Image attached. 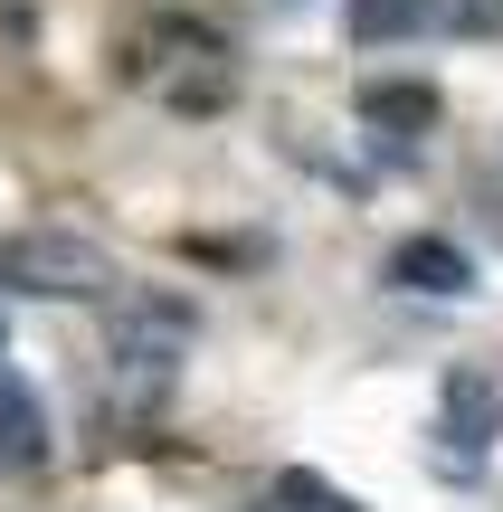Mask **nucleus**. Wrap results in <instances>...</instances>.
Returning <instances> with one entry per match:
<instances>
[{"label":"nucleus","mask_w":503,"mask_h":512,"mask_svg":"<svg viewBox=\"0 0 503 512\" xmlns=\"http://www.w3.org/2000/svg\"><path fill=\"white\" fill-rule=\"evenodd\" d=\"M10 275H19L29 294H57V304H95V294L124 285L114 256L86 247V238H19V247H10Z\"/></svg>","instance_id":"obj_1"},{"label":"nucleus","mask_w":503,"mask_h":512,"mask_svg":"<svg viewBox=\"0 0 503 512\" xmlns=\"http://www.w3.org/2000/svg\"><path fill=\"white\" fill-rule=\"evenodd\" d=\"M190 351V313L162 304V294H124V323H114V370H133V380L162 389L171 370H181Z\"/></svg>","instance_id":"obj_2"},{"label":"nucleus","mask_w":503,"mask_h":512,"mask_svg":"<svg viewBox=\"0 0 503 512\" xmlns=\"http://www.w3.org/2000/svg\"><path fill=\"white\" fill-rule=\"evenodd\" d=\"M437 437L466 446V456L503 437V370H485V361H456L447 370V389H437Z\"/></svg>","instance_id":"obj_3"},{"label":"nucleus","mask_w":503,"mask_h":512,"mask_svg":"<svg viewBox=\"0 0 503 512\" xmlns=\"http://www.w3.org/2000/svg\"><path fill=\"white\" fill-rule=\"evenodd\" d=\"M390 285L399 294H437V304H466L475 294V256L456 238H399L390 247Z\"/></svg>","instance_id":"obj_4"},{"label":"nucleus","mask_w":503,"mask_h":512,"mask_svg":"<svg viewBox=\"0 0 503 512\" xmlns=\"http://www.w3.org/2000/svg\"><path fill=\"white\" fill-rule=\"evenodd\" d=\"M0 465L10 475H38L48 465V408H38V389L19 370H0Z\"/></svg>","instance_id":"obj_5"},{"label":"nucleus","mask_w":503,"mask_h":512,"mask_svg":"<svg viewBox=\"0 0 503 512\" xmlns=\"http://www.w3.org/2000/svg\"><path fill=\"white\" fill-rule=\"evenodd\" d=\"M437 19V0H342V38L352 48H390V38H418Z\"/></svg>","instance_id":"obj_6"},{"label":"nucleus","mask_w":503,"mask_h":512,"mask_svg":"<svg viewBox=\"0 0 503 512\" xmlns=\"http://www.w3.org/2000/svg\"><path fill=\"white\" fill-rule=\"evenodd\" d=\"M361 124L371 133H428L437 124V86H361Z\"/></svg>","instance_id":"obj_7"},{"label":"nucleus","mask_w":503,"mask_h":512,"mask_svg":"<svg viewBox=\"0 0 503 512\" xmlns=\"http://www.w3.org/2000/svg\"><path fill=\"white\" fill-rule=\"evenodd\" d=\"M276 512H361V503L333 494L323 475H276Z\"/></svg>","instance_id":"obj_8"},{"label":"nucleus","mask_w":503,"mask_h":512,"mask_svg":"<svg viewBox=\"0 0 503 512\" xmlns=\"http://www.w3.org/2000/svg\"><path fill=\"white\" fill-rule=\"evenodd\" d=\"M437 19H456V29H503V0H437Z\"/></svg>","instance_id":"obj_9"},{"label":"nucleus","mask_w":503,"mask_h":512,"mask_svg":"<svg viewBox=\"0 0 503 512\" xmlns=\"http://www.w3.org/2000/svg\"><path fill=\"white\" fill-rule=\"evenodd\" d=\"M0 342H10V332H0Z\"/></svg>","instance_id":"obj_10"}]
</instances>
